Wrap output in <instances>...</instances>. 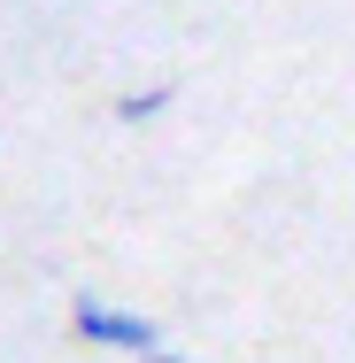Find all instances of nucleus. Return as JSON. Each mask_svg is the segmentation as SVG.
Masks as SVG:
<instances>
[{
    "label": "nucleus",
    "mask_w": 355,
    "mask_h": 363,
    "mask_svg": "<svg viewBox=\"0 0 355 363\" xmlns=\"http://www.w3.org/2000/svg\"><path fill=\"white\" fill-rule=\"evenodd\" d=\"M70 333L85 340V348H116V356H132V363H140L147 348H162V325H154L147 309L101 301V294H77V309H70Z\"/></svg>",
    "instance_id": "nucleus-1"
},
{
    "label": "nucleus",
    "mask_w": 355,
    "mask_h": 363,
    "mask_svg": "<svg viewBox=\"0 0 355 363\" xmlns=\"http://www.w3.org/2000/svg\"><path fill=\"white\" fill-rule=\"evenodd\" d=\"M170 108H178V77H154V85L116 93V124H154V116H170Z\"/></svg>",
    "instance_id": "nucleus-2"
},
{
    "label": "nucleus",
    "mask_w": 355,
    "mask_h": 363,
    "mask_svg": "<svg viewBox=\"0 0 355 363\" xmlns=\"http://www.w3.org/2000/svg\"><path fill=\"white\" fill-rule=\"evenodd\" d=\"M140 363H178V348H170V340H162V348H147Z\"/></svg>",
    "instance_id": "nucleus-3"
}]
</instances>
